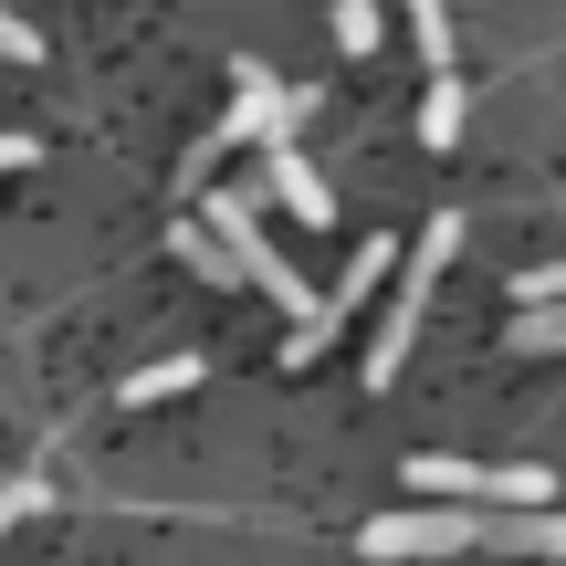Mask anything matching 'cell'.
I'll return each instance as SVG.
<instances>
[{"mask_svg":"<svg viewBox=\"0 0 566 566\" xmlns=\"http://www.w3.org/2000/svg\"><path fill=\"white\" fill-rule=\"evenodd\" d=\"M21 514H42V483H32V472H21V483H0V535H11Z\"/></svg>","mask_w":566,"mask_h":566,"instance_id":"cell-13","label":"cell"},{"mask_svg":"<svg viewBox=\"0 0 566 566\" xmlns=\"http://www.w3.org/2000/svg\"><path fill=\"white\" fill-rule=\"evenodd\" d=\"M263 189L294 210V221H336V189L315 179V158H304V147H263Z\"/></svg>","mask_w":566,"mask_h":566,"instance_id":"cell-4","label":"cell"},{"mask_svg":"<svg viewBox=\"0 0 566 566\" xmlns=\"http://www.w3.org/2000/svg\"><path fill=\"white\" fill-rule=\"evenodd\" d=\"M462 546H483V514L451 504V493H430V504H399V514H378V525H357V556H367V566H420V556H462Z\"/></svg>","mask_w":566,"mask_h":566,"instance_id":"cell-2","label":"cell"},{"mask_svg":"<svg viewBox=\"0 0 566 566\" xmlns=\"http://www.w3.org/2000/svg\"><path fill=\"white\" fill-rule=\"evenodd\" d=\"M0 168H32V137H0Z\"/></svg>","mask_w":566,"mask_h":566,"instance_id":"cell-14","label":"cell"},{"mask_svg":"<svg viewBox=\"0 0 566 566\" xmlns=\"http://www.w3.org/2000/svg\"><path fill=\"white\" fill-rule=\"evenodd\" d=\"M378 273H399V242H378V231H367V242H357V263L336 273V304H346V315H357V304L378 294Z\"/></svg>","mask_w":566,"mask_h":566,"instance_id":"cell-8","label":"cell"},{"mask_svg":"<svg viewBox=\"0 0 566 566\" xmlns=\"http://www.w3.org/2000/svg\"><path fill=\"white\" fill-rule=\"evenodd\" d=\"M0 63H42V32L11 11V0H0Z\"/></svg>","mask_w":566,"mask_h":566,"instance_id":"cell-12","label":"cell"},{"mask_svg":"<svg viewBox=\"0 0 566 566\" xmlns=\"http://www.w3.org/2000/svg\"><path fill=\"white\" fill-rule=\"evenodd\" d=\"M420 147H462V84L451 74H430V95H420Z\"/></svg>","mask_w":566,"mask_h":566,"instance_id":"cell-9","label":"cell"},{"mask_svg":"<svg viewBox=\"0 0 566 566\" xmlns=\"http://www.w3.org/2000/svg\"><path fill=\"white\" fill-rule=\"evenodd\" d=\"M514 357H566V294L514 304Z\"/></svg>","mask_w":566,"mask_h":566,"instance_id":"cell-6","label":"cell"},{"mask_svg":"<svg viewBox=\"0 0 566 566\" xmlns=\"http://www.w3.org/2000/svg\"><path fill=\"white\" fill-rule=\"evenodd\" d=\"M409 32H420L430 74H451V11H441V0H409Z\"/></svg>","mask_w":566,"mask_h":566,"instance_id":"cell-11","label":"cell"},{"mask_svg":"<svg viewBox=\"0 0 566 566\" xmlns=\"http://www.w3.org/2000/svg\"><path fill=\"white\" fill-rule=\"evenodd\" d=\"M304 105H315L304 84H273V74H263L252 53H231V116H221V126H210V137H200V147L179 158V189H200L210 168L231 158V147H294Z\"/></svg>","mask_w":566,"mask_h":566,"instance_id":"cell-1","label":"cell"},{"mask_svg":"<svg viewBox=\"0 0 566 566\" xmlns=\"http://www.w3.org/2000/svg\"><path fill=\"white\" fill-rule=\"evenodd\" d=\"M179 388H200V357H158V367H137L116 399H126V409H158V399H179Z\"/></svg>","mask_w":566,"mask_h":566,"instance_id":"cell-7","label":"cell"},{"mask_svg":"<svg viewBox=\"0 0 566 566\" xmlns=\"http://www.w3.org/2000/svg\"><path fill=\"white\" fill-rule=\"evenodd\" d=\"M336 53H378V0H336Z\"/></svg>","mask_w":566,"mask_h":566,"instance_id":"cell-10","label":"cell"},{"mask_svg":"<svg viewBox=\"0 0 566 566\" xmlns=\"http://www.w3.org/2000/svg\"><path fill=\"white\" fill-rule=\"evenodd\" d=\"M462 252V221H430L420 231V252H409V273H399V304H388V325H378V346H367V388H399V367H409V336H420V315H430V283H441V263Z\"/></svg>","mask_w":566,"mask_h":566,"instance_id":"cell-3","label":"cell"},{"mask_svg":"<svg viewBox=\"0 0 566 566\" xmlns=\"http://www.w3.org/2000/svg\"><path fill=\"white\" fill-rule=\"evenodd\" d=\"M483 546H504V556H566V514L556 504H504V514H483Z\"/></svg>","mask_w":566,"mask_h":566,"instance_id":"cell-5","label":"cell"}]
</instances>
